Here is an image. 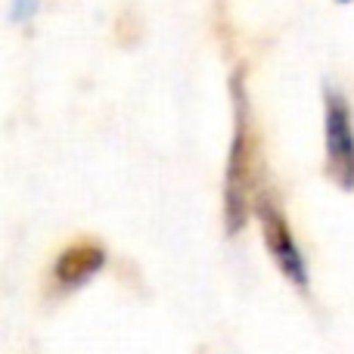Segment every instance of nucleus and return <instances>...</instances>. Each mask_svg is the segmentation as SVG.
<instances>
[{
  "mask_svg": "<svg viewBox=\"0 0 354 354\" xmlns=\"http://www.w3.org/2000/svg\"><path fill=\"white\" fill-rule=\"evenodd\" d=\"M103 249L91 243H81V245H72L59 255L56 261V280L66 283V286H78V283L91 280L100 268H103Z\"/></svg>",
  "mask_w": 354,
  "mask_h": 354,
  "instance_id": "20e7f679",
  "label": "nucleus"
},
{
  "mask_svg": "<svg viewBox=\"0 0 354 354\" xmlns=\"http://www.w3.org/2000/svg\"><path fill=\"white\" fill-rule=\"evenodd\" d=\"M233 100H236V134L230 147V165H227V187H224V221L227 230L239 233L249 218V183L252 165H255V149H252V128H249V106L243 97L239 78L233 81Z\"/></svg>",
  "mask_w": 354,
  "mask_h": 354,
  "instance_id": "f257e3e1",
  "label": "nucleus"
},
{
  "mask_svg": "<svg viewBox=\"0 0 354 354\" xmlns=\"http://www.w3.org/2000/svg\"><path fill=\"white\" fill-rule=\"evenodd\" d=\"M326 177L339 189H354V124L336 91H326Z\"/></svg>",
  "mask_w": 354,
  "mask_h": 354,
  "instance_id": "f03ea898",
  "label": "nucleus"
},
{
  "mask_svg": "<svg viewBox=\"0 0 354 354\" xmlns=\"http://www.w3.org/2000/svg\"><path fill=\"white\" fill-rule=\"evenodd\" d=\"M258 218H261V233H264V245H268L270 258L277 261V268L283 270L292 286L299 289H308L311 277H308V264L301 258L299 245L292 239V230H289L286 218L280 214V208L270 205V199H261L258 202Z\"/></svg>",
  "mask_w": 354,
  "mask_h": 354,
  "instance_id": "7ed1b4c3",
  "label": "nucleus"
}]
</instances>
